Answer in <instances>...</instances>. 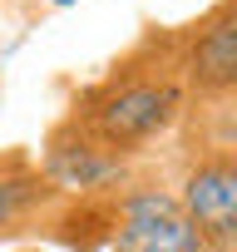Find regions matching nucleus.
Returning a JSON list of instances; mask_svg holds the SVG:
<instances>
[{
    "label": "nucleus",
    "instance_id": "nucleus-7",
    "mask_svg": "<svg viewBox=\"0 0 237 252\" xmlns=\"http://www.w3.org/2000/svg\"><path fill=\"white\" fill-rule=\"evenodd\" d=\"M50 5H74V0H50Z\"/></svg>",
    "mask_w": 237,
    "mask_h": 252
},
{
    "label": "nucleus",
    "instance_id": "nucleus-4",
    "mask_svg": "<svg viewBox=\"0 0 237 252\" xmlns=\"http://www.w3.org/2000/svg\"><path fill=\"white\" fill-rule=\"evenodd\" d=\"M173 188L207 252H237V154H183Z\"/></svg>",
    "mask_w": 237,
    "mask_h": 252
},
{
    "label": "nucleus",
    "instance_id": "nucleus-1",
    "mask_svg": "<svg viewBox=\"0 0 237 252\" xmlns=\"http://www.w3.org/2000/svg\"><path fill=\"white\" fill-rule=\"evenodd\" d=\"M193 89L183 74L178 30H144L99 79L74 89L64 114L79 129H89L109 154L139 163L183 129Z\"/></svg>",
    "mask_w": 237,
    "mask_h": 252
},
{
    "label": "nucleus",
    "instance_id": "nucleus-5",
    "mask_svg": "<svg viewBox=\"0 0 237 252\" xmlns=\"http://www.w3.org/2000/svg\"><path fill=\"white\" fill-rule=\"evenodd\" d=\"M40 163H45V173H50L69 198H79V193H118L129 178H139V163L109 154L89 129H79L69 114L45 134Z\"/></svg>",
    "mask_w": 237,
    "mask_h": 252
},
{
    "label": "nucleus",
    "instance_id": "nucleus-2",
    "mask_svg": "<svg viewBox=\"0 0 237 252\" xmlns=\"http://www.w3.org/2000/svg\"><path fill=\"white\" fill-rule=\"evenodd\" d=\"M109 252H207L193 213L183 208L173 183L158 178H129L118 188V218Z\"/></svg>",
    "mask_w": 237,
    "mask_h": 252
},
{
    "label": "nucleus",
    "instance_id": "nucleus-6",
    "mask_svg": "<svg viewBox=\"0 0 237 252\" xmlns=\"http://www.w3.org/2000/svg\"><path fill=\"white\" fill-rule=\"evenodd\" d=\"M64 198L69 193L45 173V163L30 149H5L0 154V247L50 232Z\"/></svg>",
    "mask_w": 237,
    "mask_h": 252
},
{
    "label": "nucleus",
    "instance_id": "nucleus-3",
    "mask_svg": "<svg viewBox=\"0 0 237 252\" xmlns=\"http://www.w3.org/2000/svg\"><path fill=\"white\" fill-rule=\"evenodd\" d=\"M178 40L193 104L237 99V0H217L193 25H178Z\"/></svg>",
    "mask_w": 237,
    "mask_h": 252
}]
</instances>
